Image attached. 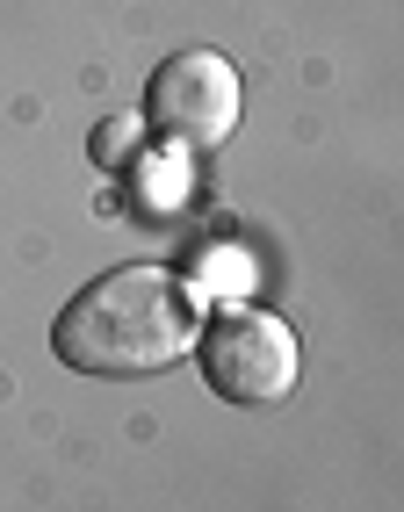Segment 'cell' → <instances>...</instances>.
Instances as JSON below:
<instances>
[{"mask_svg": "<svg viewBox=\"0 0 404 512\" xmlns=\"http://www.w3.org/2000/svg\"><path fill=\"white\" fill-rule=\"evenodd\" d=\"M152 123L188 152H217L239 130V73L217 51H174L152 73Z\"/></svg>", "mask_w": 404, "mask_h": 512, "instance_id": "3", "label": "cell"}, {"mask_svg": "<svg viewBox=\"0 0 404 512\" xmlns=\"http://www.w3.org/2000/svg\"><path fill=\"white\" fill-rule=\"evenodd\" d=\"M195 332H202L195 289L174 267L130 260V267L94 275L65 303L51 347L73 375H159L195 347Z\"/></svg>", "mask_w": 404, "mask_h": 512, "instance_id": "1", "label": "cell"}, {"mask_svg": "<svg viewBox=\"0 0 404 512\" xmlns=\"http://www.w3.org/2000/svg\"><path fill=\"white\" fill-rule=\"evenodd\" d=\"M202 339V375L210 390L231 404H282L296 390V332L275 311H253V303H224V311L195 332Z\"/></svg>", "mask_w": 404, "mask_h": 512, "instance_id": "2", "label": "cell"}]
</instances>
